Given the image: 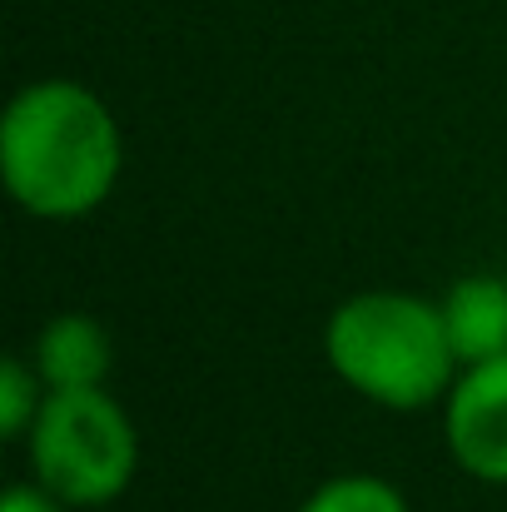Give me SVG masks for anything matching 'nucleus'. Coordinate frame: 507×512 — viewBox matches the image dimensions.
<instances>
[{"label": "nucleus", "instance_id": "nucleus-7", "mask_svg": "<svg viewBox=\"0 0 507 512\" xmlns=\"http://www.w3.org/2000/svg\"><path fill=\"white\" fill-rule=\"evenodd\" d=\"M304 512H408L403 508V498L388 488V483H378V478H338L329 488H319Z\"/></svg>", "mask_w": 507, "mask_h": 512}, {"label": "nucleus", "instance_id": "nucleus-6", "mask_svg": "<svg viewBox=\"0 0 507 512\" xmlns=\"http://www.w3.org/2000/svg\"><path fill=\"white\" fill-rule=\"evenodd\" d=\"M35 358H40V373L50 388H95L110 373V339L95 319L65 314L40 334Z\"/></svg>", "mask_w": 507, "mask_h": 512}, {"label": "nucleus", "instance_id": "nucleus-5", "mask_svg": "<svg viewBox=\"0 0 507 512\" xmlns=\"http://www.w3.org/2000/svg\"><path fill=\"white\" fill-rule=\"evenodd\" d=\"M443 324H448L453 353L468 363L507 353V284L488 274L463 279L443 304Z\"/></svg>", "mask_w": 507, "mask_h": 512}, {"label": "nucleus", "instance_id": "nucleus-9", "mask_svg": "<svg viewBox=\"0 0 507 512\" xmlns=\"http://www.w3.org/2000/svg\"><path fill=\"white\" fill-rule=\"evenodd\" d=\"M0 512H60V508H55L50 498H40L35 488H10V493H5V508H0Z\"/></svg>", "mask_w": 507, "mask_h": 512}, {"label": "nucleus", "instance_id": "nucleus-2", "mask_svg": "<svg viewBox=\"0 0 507 512\" xmlns=\"http://www.w3.org/2000/svg\"><path fill=\"white\" fill-rule=\"evenodd\" d=\"M329 358L373 403L423 408L448 388L458 353L443 309L408 294H358L329 324Z\"/></svg>", "mask_w": 507, "mask_h": 512}, {"label": "nucleus", "instance_id": "nucleus-3", "mask_svg": "<svg viewBox=\"0 0 507 512\" xmlns=\"http://www.w3.org/2000/svg\"><path fill=\"white\" fill-rule=\"evenodd\" d=\"M40 483L80 508L110 503L135 473V428L100 388H55L30 423Z\"/></svg>", "mask_w": 507, "mask_h": 512}, {"label": "nucleus", "instance_id": "nucleus-8", "mask_svg": "<svg viewBox=\"0 0 507 512\" xmlns=\"http://www.w3.org/2000/svg\"><path fill=\"white\" fill-rule=\"evenodd\" d=\"M30 413H40L35 408V378L25 373V363H5L0 368V433L5 438H15L25 423H30Z\"/></svg>", "mask_w": 507, "mask_h": 512}, {"label": "nucleus", "instance_id": "nucleus-1", "mask_svg": "<svg viewBox=\"0 0 507 512\" xmlns=\"http://www.w3.org/2000/svg\"><path fill=\"white\" fill-rule=\"evenodd\" d=\"M0 160L10 194L30 214L70 219L110 194L120 174V130L90 90L45 80L5 110Z\"/></svg>", "mask_w": 507, "mask_h": 512}, {"label": "nucleus", "instance_id": "nucleus-4", "mask_svg": "<svg viewBox=\"0 0 507 512\" xmlns=\"http://www.w3.org/2000/svg\"><path fill=\"white\" fill-rule=\"evenodd\" d=\"M453 458L488 483H507V353L473 363L448 403Z\"/></svg>", "mask_w": 507, "mask_h": 512}]
</instances>
